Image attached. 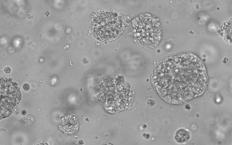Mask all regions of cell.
<instances>
[{"instance_id": "cell-3", "label": "cell", "mask_w": 232, "mask_h": 145, "mask_svg": "<svg viewBox=\"0 0 232 145\" xmlns=\"http://www.w3.org/2000/svg\"><path fill=\"white\" fill-rule=\"evenodd\" d=\"M60 127L61 129L65 133L72 134L78 130L79 124L74 116L68 114L62 119Z\"/></svg>"}, {"instance_id": "cell-1", "label": "cell", "mask_w": 232, "mask_h": 145, "mask_svg": "<svg viewBox=\"0 0 232 145\" xmlns=\"http://www.w3.org/2000/svg\"><path fill=\"white\" fill-rule=\"evenodd\" d=\"M151 80L162 98L176 104L184 103L201 94L207 81L202 62L189 54H180L165 60L155 69Z\"/></svg>"}, {"instance_id": "cell-4", "label": "cell", "mask_w": 232, "mask_h": 145, "mask_svg": "<svg viewBox=\"0 0 232 145\" xmlns=\"http://www.w3.org/2000/svg\"><path fill=\"white\" fill-rule=\"evenodd\" d=\"M34 120L35 119L33 117L27 115L23 117L21 120L20 124L23 127H26L31 125Z\"/></svg>"}, {"instance_id": "cell-2", "label": "cell", "mask_w": 232, "mask_h": 145, "mask_svg": "<svg viewBox=\"0 0 232 145\" xmlns=\"http://www.w3.org/2000/svg\"><path fill=\"white\" fill-rule=\"evenodd\" d=\"M94 36L102 41H110L122 33V24L116 14L111 12L98 13L94 17L91 24Z\"/></svg>"}, {"instance_id": "cell-5", "label": "cell", "mask_w": 232, "mask_h": 145, "mask_svg": "<svg viewBox=\"0 0 232 145\" xmlns=\"http://www.w3.org/2000/svg\"><path fill=\"white\" fill-rule=\"evenodd\" d=\"M50 13L48 11H46L44 13V14L47 17H48L49 15V14Z\"/></svg>"}]
</instances>
